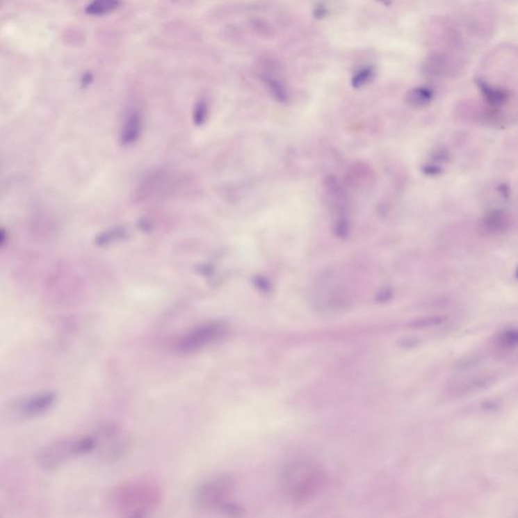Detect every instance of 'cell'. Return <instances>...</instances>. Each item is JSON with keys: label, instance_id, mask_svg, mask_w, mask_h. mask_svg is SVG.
Masks as SVG:
<instances>
[{"label": "cell", "instance_id": "cell-1", "mask_svg": "<svg viewBox=\"0 0 518 518\" xmlns=\"http://www.w3.org/2000/svg\"><path fill=\"white\" fill-rule=\"evenodd\" d=\"M327 482L325 470L317 462H291L282 472V490L286 499L296 505H304L314 500Z\"/></svg>", "mask_w": 518, "mask_h": 518}, {"label": "cell", "instance_id": "cell-2", "mask_svg": "<svg viewBox=\"0 0 518 518\" xmlns=\"http://www.w3.org/2000/svg\"><path fill=\"white\" fill-rule=\"evenodd\" d=\"M162 499L159 485L145 478L118 485L111 494L113 508L123 517H145L154 511Z\"/></svg>", "mask_w": 518, "mask_h": 518}, {"label": "cell", "instance_id": "cell-3", "mask_svg": "<svg viewBox=\"0 0 518 518\" xmlns=\"http://www.w3.org/2000/svg\"><path fill=\"white\" fill-rule=\"evenodd\" d=\"M97 444V437L91 435L56 440L40 450L37 455L38 464L44 470H55L71 459L90 453Z\"/></svg>", "mask_w": 518, "mask_h": 518}, {"label": "cell", "instance_id": "cell-4", "mask_svg": "<svg viewBox=\"0 0 518 518\" xmlns=\"http://www.w3.org/2000/svg\"><path fill=\"white\" fill-rule=\"evenodd\" d=\"M57 402L55 392H43L17 398L3 407V415L10 421H28L50 411Z\"/></svg>", "mask_w": 518, "mask_h": 518}, {"label": "cell", "instance_id": "cell-5", "mask_svg": "<svg viewBox=\"0 0 518 518\" xmlns=\"http://www.w3.org/2000/svg\"><path fill=\"white\" fill-rule=\"evenodd\" d=\"M227 331L225 324L221 322H210L195 327L177 341L175 350L181 355L197 353L225 337Z\"/></svg>", "mask_w": 518, "mask_h": 518}, {"label": "cell", "instance_id": "cell-6", "mask_svg": "<svg viewBox=\"0 0 518 518\" xmlns=\"http://www.w3.org/2000/svg\"><path fill=\"white\" fill-rule=\"evenodd\" d=\"M234 491V482L230 477L219 476L207 480L197 488L195 503L204 510H213L226 505Z\"/></svg>", "mask_w": 518, "mask_h": 518}, {"label": "cell", "instance_id": "cell-7", "mask_svg": "<svg viewBox=\"0 0 518 518\" xmlns=\"http://www.w3.org/2000/svg\"><path fill=\"white\" fill-rule=\"evenodd\" d=\"M141 129V115L137 112L131 113L124 124L123 134H122L124 144L129 145V144L134 143L136 140L139 138Z\"/></svg>", "mask_w": 518, "mask_h": 518}, {"label": "cell", "instance_id": "cell-8", "mask_svg": "<svg viewBox=\"0 0 518 518\" xmlns=\"http://www.w3.org/2000/svg\"><path fill=\"white\" fill-rule=\"evenodd\" d=\"M121 6L122 0H92L86 8V13L95 17H102L115 12Z\"/></svg>", "mask_w": 518, "mask_h": 518}, {"label": "cell", "instance_id": "cell-9", "mask_svg": "<svg viewBox=\"0 0 518 518\" xmlns=\"http://www.w3.org/2000/svg\"><path fill=\"white\" fill-rule=\"evenodd\" d=\"M262 81L266 84V88L270 91L271 95L280 102H286L288 99V93H286V88L281 80L277 79L273 74H270L268 72L261 73Z\"/></svg>", "mask_w": 518, "mask_h": 518}, {"label": "cell", "instance_id": "cell-10", "mask_svg": "<svg viewBox=\"0 0 518 518\" xmlns=\"http://www.w3.org/2000/svg\"><path fill=\"white\" fill-rule=\"evenodd\" d=\"M432 93L426 88H417L411 91L408 95V101L415 106H424L431 101Z\"/></svg>", "mask_w": 518, "mask_h": 518}, {"label": "cell", "instance_id": "cell-11", "mask_svg": "<svg viewBox=\"0 0 518 518\" xmlns=\"http://www.w3.org/2000/svg\"><path fill=\"white\" fill-rule=\"evenodd\" d=\"M480 86H481L482 90H483L485 97L488 99V101L490 102L491 104H502L504 99H505V97H504V95L501 91L495 90H493V88H488V86L484 83H482Z\"/></svg>", "mask_w": 518, "mask_h": 518}, {"label": "cell", "instance_id": "cell-12", "mask_svg": "<svg viewBox=\"0 0 518 518\" xmlns=\"http://www.w3.org/2000/svg\"><path fill=\"white\" fill-rule=\"evenodd\" d=\"M372 76V70L371 69H364V70L359 72V74L355 75V79H353V86L355 88H361L364 86L368 80H370Z\"/></svg>", "mask_w": 518, "mask_h": 518}, {"label": "cell", "instance_id": "cell-13", "mask_svg": "<svg viewBox=\"0 0 518 518\" xmlns=\"http://www.w3.org/2000/svg\"><path fill=\"white\" fill-rule=\"evenodd\" d=\"M207 111H208V106H207L206 102L204 101L197 102L195 110V123L197 124L203 123L204 119H206Z\"/></svg>", "mask_w": 518, "mask_h": 518}, {"label": "cell", "instance_id": "cell-14", "mask_svg": "<svg viewBox=\"0 0 518 518\" xmlns=\"http://www.w3.org/2000/svg\"><path fill=\"white\" fill-rule=\"evenodd\" d=\"M502 342L507 346H513L517 342V333L515 330L506 331L502 337Z\"/></svg>", "mask_w": 518, "mask_h": 518}]
</instances>
